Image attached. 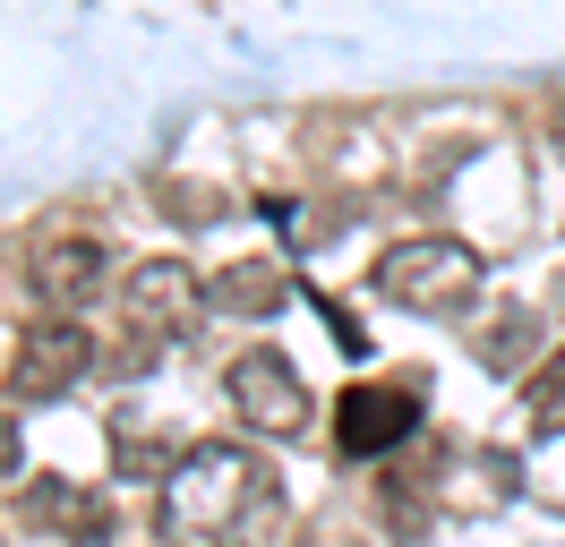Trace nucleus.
Here are the masks:
<instances>
[{
	"instance_id": "1",
	"label": "nucleus",
	"mask_w": 565,
	"mask_h": 547,
	"mask_svg": "<svg viewBox=\"0 0 565 547\" xmlns=\"http://www.w3.org/2000/svg\"><path fill=\"white\" fill-rule=\"evenodd\" d=\"M275 505V479L248 444H189L154 487L163 547H241Z\"/></svg>"
},
{
	"instance_id": "2",
	"label": "nucleus",
	"mask_w": 565,
	"mask_h": 547,
	"mask_svg": "<svg viewBox=\"0 0 565 547\" xmlns=\"http://www.w3.org/2000/svg\"><path fill=\"white\" fill-rule=\"evenodd\" d=\"M471 291H480V248L471 239L420 232V239H394L377 257V300L412 308V317H455Z\"/></svg>"
},
{
	"instance_id": "3",
	"label": "nucleus",
	"mask_w": 565,
	"mask_h": 547,
	"mask_svg": "<svg viewBox=\"0 0 565 547\" xmlns=\"http://www.w3.org/2000/svg\"><path fill=\"white\" fill-rule=\"evenodd\" d=\"M77 376H95V334L77 317H43L9 342V403H61Z\"/></svg>"
},
{
	"instance_id": "4",
	"label": "nucleus",
	"mask_w": 565,
	"mask_h": 547,
	"mask_svg": "<svg viewBox=\"0 0 565 547\" xmlns=\"http://www.w3.org/2000/svg\"><path fill=\"white\" fill-rule=\"evenodd\" d=\"M120 300H129V325H138L146 342H180L198 334V317H206V274L180 266V257H146L129 282H120Z\"/></svg>"
},
{
	"instance_id": "5",
	"label": "nucleus",
	"mask_w": 565,
	"mask_h": 547,
	"mask_svg": "<svg viewBox=\"0 0 565 547\" xmlns=\"http://www.w3.org/2000/svg\"><path fill=\"white\" fill-rule=\"evenodd\" d=\"M104 282H111V248L95 232H52L26 257V291L43 300V317H77Z\"/></svg>"
},
{
	"instance_id": "6",
	"label": "nucleus",
	"mask_w": 565,
	"mask_h": 547,
	"mask_svg": "<svg viewBox=\"0 0 565 547\" xmlns=\"http://www.w3.org/2000/svg\"><path fill=\"white\" fill-rule=\"evenodd\" d=\"M223 394H232V410H241L248 428H266V437H291V428L309 419V385H300V368H291L282 351H266V342L223 368Z\"/></svg>"
},
{
	"instance_id": "7",
	"label": "nucleus",
	"mask_w": 565,
	"mask_h": 547,
	"mask_svg": "<svg viewBox=\"0 0 565 547\" xmlns=\"http://www.w3.org/2000/svg\"><path fill=\"white\" fill-rule=\"evenodd\" d=\"M420 428V394L412 385H352L343 403H334V437L343 453H386Z\"/></svg>"
},
{
	"instance_id": "8",
	"label": "nucleus",
	"mask_w": 565,
	"mask_h": 547,
	"mask_svg": "<svg viewBox=\"0 0 565 547\" xmlns=\"http://www.w3.org/2000/svg\"><path fill=\"white\" fill-rule=\"evenodd\" d=\"M26 522L35 530H52V539H104L111 530V513L95 487H77V479H26Z\"/></svg>"
},
{
	"instance_id": "9",
	"label": "nucleus",
	"mask_w": 565,
	"mask_h": 547,
	"mask_svg": "<svg viewBox=\"0 0 565 547\" xmlns=\"http://www.w3.org/2000/svg\"><path fill=\"white\" fill-rule=\"evenodd\" d=\"M206 300L223 308V317H275L282 308V274L266 266V257H241V266H223L206 282Z\"/></svg>"
},
{
	"instance_id": "10",
	"label": "nucleus",
	"mask_w": 565,
	"mask_h": 547,
	"mask_svg": "<svg viewBox=\"0 0 565 547\" xmlns=\"http://www.w3.org/2000/svg\"><path fill=\"white\" fill-rule=\"evenodd\" d=\"M523 351H531V317H523V308H505L489 334H480V368H523Z\"/></svg>"
},
{
	"instance_id": "11",
	"label": "nucleus",
	"mask_w": 565,
	"mask_h": 547,
	"mask_svg": "<svg viewBox=\"0 0 565 547\" xmlns=\"http://www.w3.org/2000/svg\"><path fill=\"white\" fill-rule=\"evenodd\" d=\"M531 428H540V437H557V428H565V351L531 376Z\"/></svg>"
},
{
	"instance_id": "12",
	"label": "nucleus",
	"mask_w": 565,
	"mask_h": 547,
	"mask_svg": "<svg viewBox=\"0 0 565 547\" xmlns=\"http://www.w3.org/2000/svg\"><path fill=\"white\" fill-rule=\"evenodd\" d=\"M18 471V419H9V410H0V479Z\"/></svg>"
}]
</instances>
